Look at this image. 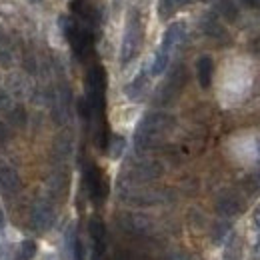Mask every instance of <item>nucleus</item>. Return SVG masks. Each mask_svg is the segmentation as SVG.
Masks as SVG:
<instances>
[{
    "label": "nucleus",
    "instance_id": "aec40b11",
    "mask_svg": "<svg viewBox=\"0 0 260 260\" xmlns=\"http://www.w3.org/2000/svg\"><path fill=\"white\" fill-rule=\"evenodd\" d=\"M66 184H68V180H66L64 174H60V172H56V174H52L50 176V180H48V188H50V192L54 196H62L66 192Z\"/></svg>",
    "mask_w": 260,
    "mask_h": 260
},
{
    "label": "nucleus",
    "instance_id": "9d476101",
    "mask_svg": "<svg viewBox=\"0 0 260 260\" xmlns=\"http://www.w3.org/2000/svg\"><path fill=\"white\" fill-rule=\"evenodd\" d=\"M86 186H88V192L92 198H96V200H102L104 196H106V182H104V178L100 176V172H98L96 166H88L86 168Z\"/></svg>",
    "mask_w": 260,
    "mask_h": 260
},
{
    "label": "nucleus",
    "instance_id": "72a5a7b5",
    "mask_svg": "<svg viewBox=\"0 0 260 260\" xmlns=\"http://www.w3.org/2000/svg\"><path fill=\"white\" fill-rule=\"evenodd\" d=\"M176 2H178V6H182V4H188L190 0H176Z\"/></svg>",
    "mask_w": 260,
    "mask_h": 260
},
{
    "label": "nucleus",
    "instance_id": "9b49d317",
    "mask_svg": "<svg viewBox=\"0 0 260 260\" xmlns=\"http://www.w3.org/2000/svg\"><path fill=\"white\" fill-rule=\"evenodd\" d=\"M184 32H186L184 22H174V24H170V26H168V30L164 32L160 50H162V52H166V54H170V50H174V48H176V46L182 42Z\"/></svg>",
    "mask_w": 260,
    "mask_h": 260
},
{
    "label": "nucleus",
    "instance_id": "2eb2a0df",
    "mask_svg": "<svg viewBox=\"0 0 260 260\" xmlns=\"http://www.w3.org/2000/svg\"><path fill=\"white\" fill-rule=\"evenodd\" d=\"M72 148H74V140L70 136V132H60L56 138H54V144H52V152L58 160H64L72 154Z\"/></svg>",
    "mask_w": 260,
    "mask_h": 260
},
{
    "label": "nucleus",
    "instance_id": "f8f14e48",
    "mask_svg": "<svg viewBox=\"0 0 260 260\" xmlns=\"http://www.w3.org/2000/svg\"><path fill=\"white\" fill-rule=\"evenodd\" d=\"M88 232L92 236V242H94V252H96V258L102 256L104 248H106V226L100 218H92L90 224H88Z\"/></svg>",
    "mask_w": 260,
    "mask_h": 260
},
{
    "label": "nucleus",
    "instance_id": "a878e982",
    "mask_svg": "<svg viewBox=\"0 0 260 260\" xmlns=\"http://www.w3.org/2000/svg\"><path fill=\"white\" fill-rule=\"evenodd\" d=\"M228 230H230V224H228V222H224V224H222V222H218L216 228H214V240H216V242H220V238L224 236V232H228Z\"/></svg>",
    "mask_w": 260,
    "mask_h": 260
},
{
    "label": "nucleus",
    "instance_id": "bb28decb",
    "mask_svg": "<svg viewBox=\"0 0 260 260\" xmlns=\"http://www.w3.org/2000/svg\"><path fill=\"white\" fill-rule=\"evenodd\" d=\"M8 140H10V130H8V126L4 122H0V144H4Z\"/></svg>",
    "mask_w": 260,
    "mask_h": 260
},
{
    "label": "nucleus",
    "instance_id": "f3484780",
    "mask_svg": "<svg viewBox=\"0 0 260 260\" xmlns=\"http://www.w3.org/2000/svg\"><path fill=\"white\" fill-rule=\"evenodd\" d=\"M202 30L208 34V36H212V38H222V36H226L224 32V28H222V24L216 20V16L214 14H206L204 18H202Z\"/></svg>",
    "mask_w": 260,
    "mask_h": 260
},
{
    "label": "nucleus",
    "instance_id": "7c9ffc66",
    "mask_svg": "<svg viewBox=\"0 0 260 260\" xmlns=\"http://www.w3.org/2000/svg\"><path fill=\"white\" fill-rule=\"evenodd\" d=\"M246 6H252V8H260V0H242Z\"/></svg>",
    "mask_w": 260,
    "mask_h": 260
},
{
    "label": "nucleus",
    "instance_id": "5701e85b",
    "mask_svg": "<svg viewBox=\"0 0 260 260\" xmlns=\"http://www.w3.org/2000/svg\"><path fill=\"white\" fill-rule=\"evenodd\" d=\"M176 10H178V2L176 0H160L158 2V16L162 20H168Z\"/></svg>",
    "mask_w": 260,
    "mask_h": 260
},
{
    "label": "nucleus",
    "instance_id": "c756f323",
    "mask_svg": "<svg viewBox=\"0 0 260 260\" xmlns=\"http://www.w3.org/2000/svg\"><path fill=\"white\" fill-rule=\"evenodd\" d=\"M250 180H252V186H250V190H252V192H258V190H260V172H258V174H254Z\"/></svg>",
    "mask_w": 260,
    "mask_h": 260
},
{
    "label": "nucleus",
    "instance_id": "2f4dec72",
    "mask_svg": "<svg viewBox=\"0 0 260 260\" xmlns=\"http://www.w3.org/2000/svg\"><path fill=\"white\" fill-rule=\"evenodd\" d=\"M254 226L260 230V208H256V210H254Z\"/></svg>",
    "mask_w": 260,
    "mask_h": 260
},
{
    "label": "nucleus",
    "instance_id": "cd10ccee",
    "mask_svg": "<svg viewBox=\"0 0 260 260\" xmlns=\"http://www.w3.org/2000/svg\"><path fill=\"white\" fill-rule=\"evenodd\" d=\"M10 250H12V246H10V244H4V246H0V260H12V254H10Z\"/></svg>",
    "mask_w": 260,
    "mask_h": 260
},
{
    "label": "nucleus",
    "instance_id": "f257e3e1",
    "mask_svg": "<svg viewBox=\"0 0 260 260\" xmlns=\"http://www.w3.org/2000/svg\"><path fill=\"white\" fill-rule=\"evenodd\" d=\"M174 126V118L166 112H148L136 126L134 144L138 150H146L156 146L162 136Z\"/></svg>",
    "mask_w": 260,
    "mask_h": 260
},
{
    "label": "nucleus",
    "instance_id": "6ab92c4d",
    "mask_svg": "<svg viewBox=\"0 0 260 260\" xmlns=\"http://www.w3.org/2000/svg\"><path fill=\"white\" fill-rule=\"evenodd\" d=\"M8 122L12 126H16V128L26 126V110H24V106H12L8 110Z\"/></svg>",
    "mask_w": 260,
    "mask_h": 260
},
{
    "label": "nucleus",
    "instance_id": "c85d7f7f",
    "mask_svg": "<svg viewBox=\"0 0 260 260\" xmlns=\"http://www.w3.org/2000/svg\"><path fill=\"white\" fill-rule=\"evenodd\" d=\"M10 62H12L10 60V54L0 46V66H10Z\"/></svg>",
    "mask_w": 260,
    "mask_h": 260
},
{
    "label": "nucleus",
    "instance_id": "39448f33",
    "mask_svg": "<svg viewBox=\"0 0 260 260\" xmlns=\"http://www.w3.org/2000/svg\"><path fill=\"white\" fill-rule=\"evenodd\" d=\"M122 200L136 206H152V204H162L168 202L170 194L164 190H122Z\"/></svg>",
    "mask_w": 260,
    "mask_h": 260
},
{
    "label": "nucleus",
    "instance_id": "a211bd4d",
    "mask_svg": "<svg viewBox=\"0 0 260 260\" xmlns=\"http://www.w3.org/2000/svg\"><path fill=\"white\" fill-rule=\"evenodd\" d=\"M216 12L228 20V22H234L238 18V6L232 2V0H218L216 2Z\"/></svg>",
    "mask_w": 260,
    "mask_h": 260
},
{
    "label": "nucleus",
    "instance_id": "4468645a",
    "mask_svg": "<svg viewBox=\"0 0 260 260\" xmlns=\"http://www.w3.org/2000/svg\"><path fill=\"white\" fill-rule=\"evenodd\" d=\"M212 72H214V62L210 56H200L196 62V76L202 88H208L212 84Z\"/></svg>",
    "mask_w": 260,
    "mask_h": 260
},
{
    "label": "nucleus",
    "instance_id": "20e7f679",
    "mask_svg": "<svg viewBox=\"0 0 260 260\" xmlns=\"http://www.w3.org/2000/svg\"><path fill=\"white\" fill-rule=\"evenodd\" d=\"M54 218H56V214H54V208H52L50 202H46V200H36L32 204V210H30V224H32L34 230H38V232L50 230L52 224H54Z\"/></svg>",
    "mask_w": 260,
    "mask_h": 260
},
{
    "label": "nucleus",
    "instance_id": "473e14b6",
    "mask_svg": "<svg viewBox=\"0 0 260 260\" xmlns=\"http://www.w3.org/2000/svg\"><path fill=\"white\" fill-rule=\"evenodd\" d=\"M4 228V212H2V208H0V230Z\"/></svg>",
    "mask_w": 260,
    "mask_h": 260
},
{
    "label": "nucleus",
    "instance_id": "6e6552de",
    "mask_svg": "<svg viewBox=\"0 0 260 260\" xmlns=\"http://www.w3.org/2000/svg\"><path fill=\"white\" fill-rule=\"evenodd\" d=\"M242 210H244V202L234 192H222L216 198V212L220 216H236Z\"/></svg>",
    "mask_w": 260,
    "mask_h": 260
},
{
    "label": "nucleus",
    "instance_id": "412c9836",
    "mask_svg": "<svg viewBox=\"0 0 260 260\" xmlns=\"http://www.w3.org/2000/svg\"><path fill=\"white\" fill-rule=\"evenodd\" d=\"M124 146H126V140L122 136H112L110 144H108V156L110 158H120V154L124 152Z\"/></svg>",
    "mask_w": 260,
    "mask_h": 260
},
{
    "label": "nucleus",
    "instance_id": "f704fd0d",
    "mask_svg": "<svg viewBox=\"0 0 260 260\" xmlns=\"http://www.w3.org/2000/svg\"><path fill=\"white\" fill-rule=\"evenodd\" d=\"M256 252L260 254V234H258V242H256Z\"/></svg>",
    "mask_w": 260,
    "mask_h": 260
},
{
    "label": "nucleus",
    "instance_id": "423d86ee",
    "mask_svg": "<svg viewBox=\"0 0 260 260\" xmlns=\"http://www.w3.org/2000/svg\"><path fill=\"white\" fill-rule=\"evenodd\" d=\"M120 226L124 228L130 234L136 236H146L154 230V222L146 216V214H138V212H130L120 216Z\"/></svg>",
    "mask_w": 260,
    "mask_h": 260
},
{
    "label": "nucleus",
    "instance_id": "1a4fd4ad",
    "mask_svg": "<svg viewBox=\"0 0 260 260\" xmlns=\"http://www.w3.org/2000/svg\"><path fill=\"white\" fill-rule=\"evenodd\" d=\"M20 188L22 182L18 172L10 166H0V192L4 196H14L20 192Z\"/></svg>",
    "mask_w": 260,
    "mask_h": 260
},
{
    "label": "nucleus",
    "instance_id": "0eeeda50",
    "mask_svg": "<svg viewBox=\"0 0 260 260\" xmlns=\"http://www.w3.org/2000/svg\"><path fill=\"white\" fill-rule=\"evenodd\" d=\"M160 176H162V164L156 162V160L140 162L130 170V178L136 182H150V180H156Z\"/></svg>",
    "mask_w": 260,
    "mask_h": 260
},
{
    "label": "nucleus",
    "instance_id": "c9c22d12",
    "mask_svg": "<svg viewBox=\"0 0 260 260\" xmlns=\"http://www.w3.org/2000/svg\"><path fill=\"white\" fill-rule=\"evenodd\" d=\"M30 2H40V0H30Z\"/></svg>",
    "mask_w": 260,
    "mask_h": 260
},
{
    "label": "nucleus",
    "instance_id": "7ed1b4c3",
    "mask_svg": "<svg viewBox=\"0 0 260 260\" xmlns=\"http://www.w3.org/2000/svg\"><path fill=\"white\" fill-rule=\"evenodd\" d=\"M184 84H186V68L182 64H178L170 72V76L166 78V82L160 86V90H158V94H156V102L168 104L172 98L178 96V92L182 90Z\"/></svg>",
    "mask_w": 260,
    "mask_h": 260
},
{
    "label": "nucleus",
    "instance_id": "ddd939ff",
    "mask_svg": "<svg viewBox=\"0 0 260 260\" xmlns=\"http://www.w3.org/2000/svg\"><path fill=\"white\" fill-rule=\"evenodd\" d=\"M104 88H106V72L100 66L90 68L86 76V94H104Z\"/></svg>",
    "mask_w": 260,
    "mask_h": 260
},
{
    "label": "nucleus",
    "instance_id": "393cba45",
    "mask_svg": "<svg viewBox=\"0 0 260 260\" xmlns=\"http://www.w3.org/2000/svg\"><path fill=\"white\" fill-rule=\"evenodd\" d=\"M10 108H12V98L8 92L0 90V112H8Z\"/></svg>",
    "mask_w": 260,
    "mask_h": 260
},
{
    "label": "nucleus",
    "instance_id": "b1692460",
    "mask_svg": "<svg viewBox=\"0 0 260 260\" xmlns=\"http://www.w3.org/2000/svg\"><path fill=\"white\" fill-rule=\"evenodd\" d=\"M34 254H36V242L34 240H24L20 244V250H18L16 260H32Z\"/></svg>",
    "mask_w": 260,
    "mask_h": 260
},
{
    "label": "nucleus",
    "instance_id": "4be33fe9",
    "mask_svg": "<svg viewBox=\"0 0 260 260\" xmlns=\"http://www.w3.org/2000/svg\"><path fill=\"white\" fill-rule=\"evenodd\" d=\"M166 66H168V54L162 52V50H158L156 56H154V60H152V66H150V74L152 76L162 74L164 70H166Z\"/></svg>",
    "mask_w": 260,
    "mask_h": 260
},
{
    "label": "nucleus",
    "instance_id": "dca6fc26",
    "mask_svg": "<svg viewBox=\"0 0 260 260\" xmlns=\"http://www.w3.org/2000/svg\"><path fill=\"white\" fill-rule=\"evenodd\" d=\"M146 86H148V76H146V72H140L132 82H130L128 86H126V96L130 100H138V98L142 96L144 92H146Z\"/></svg>",
    "mask_w": 260,
    "mask_h": 260
},
{
    "label": "nucleus",
    "instance_id": "f03ea898",
    "mask_svg": "<svg viewBox=\"0 0 260 260\" xmlns=\"http://www.w3.org/2000/svg\"><path fill=\"white\" fill-rule=\"evenodd\" d=\"M142 22L138 12H130L128 22H126V30H124V38H122V46H120V64L126 66L136 58V54L140 52L142 46Z\"/></svg>",
    "mask_w": 260,
    "mask_h": 260
}]
</instances>
